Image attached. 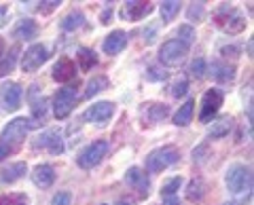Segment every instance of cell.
<instances>
[{
	"mask_svg": "<svg viewBox=\"0 0 254 205\" xmlns=\"http://www.w3.org/2000/svg\"><path fill=\"white\" fill-rule=\"evenodd\" d=\"M187 89H189V81H187V78H180V81L172 87V96L174 98H182L187 93Z\"/></svg>",
	"mask_w": 254,
	"mask_h": 205,
	"instance_id": "obj_37",
	"label": "cell"
},
{
	"mask_svg": "<svg viewBox=\"0 0 254 205\" xmlns=\"http://www.w3.org/2000/svg\"><path fill=\"white\" fill-rule=\"evenodd\" d=\"M187 55V47L178 43V41H168L161 45V51H159V59L163 61L165 66H178Z\"/></svg>",
	"mask_w": 254,
	"mask_h": 205,
	"instance_id": "obj_10",
	"label": "cell"
},
{
	"mask_svg": "<svg viewBox=\"0 0 254 205\" xmlns=\"http://www.w3.org/2000/svg\"><path fill=\"white\" fill-rule=\"evenodd\" d=\"M76 76V64L70 57H60L53 66V81L70 83Z\"/></svg>",
	"mask_w": 254,
	"mask_h": 205,
	"instance_id": "obj_14",
	"label": "cell"
},
{
	"mask_svg": "<svg viewBox=\"0 0 254 205\" xmlns=\"http://www.w3.org/2000/svg\"><path fill=\"white\" fill-rule=\"evenodd\" d=\"M229 205H233V203H229Z\"/></svg>",
	"mask_w": 254,
	"mask_h": 205,
	"instance_id": "obj_47",
	"label": "cell"
},
{
	"mask_svg": "<svg viewBox=\"0 0 254 205\" xmlns=\"http://www.w3.org/2000/svg\"><path fill=\"white\" fill-rule=\"evenodd\" d=\"M17 55H19V45H13L9 55L0 61V78H4L6 74H11L15 70V64H17Z\"/></svg>",
	"mask_w": 254,
	"mask_h": 205,
	"instance_id": "obj_24",
	"label": "cell"
},
{
	"mask_svg": "<svg viewBox=\"0 0 254 205\" xmlns=\"http://www.w3.org/2000/svg\"><path fill=\"white\" fill-rule=\"evenodd\" d=\"M115 205H131V203H127V201H119V203H115Z\"/></svg>",
	"mask_w": 254,
	"mask_h": 205,
	"instance_id": "obj_46",
	"label": "cell"
},
{
	"mask_svg": "<svg viewBox=\"0 0 254 205\" xmlns=\"http://www.w3.org/2000/svg\"><path fill=\"white\" fill-rule=\"evenodd\" d=\"M125 182L129 184L131 188H136V191H140V195H148V186H150V180L144 171H142L140 167H129L125 173Z\"/></svg>",
	"mask_w": 254,
	"mask_h": 205,
	"instance_id": "obj_16",
	"label": "cell"
},
{
	"mask_svg": "<svg viewBox=\"0 0 254 205\" xmlns=\"http://www.w3.org/2000/svg\"><path fill=\"white\" fill-rule=\"evenodd\" d=\"M110 17H113V9H106L104 13H102V23H108Z\"/></svg>",
	"mask_w": 254,
	"mask_h": 205,
	"instance_id": "obj_43",
	"label": "cell"
},
{
	"mask_svg": "<svg viewBox=\"0 0 254 205\" xmlns=\"http://www.w3.org/2000/svg\"><path fill=\"white\" fill-rule=\"evenodd\" d=\"M146 76H148V81H165V78H168V72H165V70H159L155 66H150Z\"/></svg>",
	"mask_w": 254,
	"mask_h": 205,
	"instance_id": "obj_38",
	"label": "cell"
},
{
	"mask_svg": "<svg viewBox=\"0 0 254 205\" xmlns=\"http://www.w3.org/2000/svg\"><path fill=\"white\" fill-rule=\"evenodd\" d=\"M178 159H180V153L176 146H161L146 156V169L153 173H159V171L168 169L170 165H174Z\"/></svg>",
	"mask_w": 254,
	"mask_h": 205,
	"instance_id": "obj_3",
	"label": "cell"
},
{
	"mask_svg": "<svg viewBox=\"0 0 254 205\" xmlns=\"http://www.w3.org/2000/svg\"><path fill=\"white\" fill-rule=\"evenodd\" d=\"M30 127H36V125L32 123V121H28V119H15V121H11V123L2 129L0 142H2V144H6V146H11L13 151H15V146L23 142V138H26V133L30 131Z\"/></svg>",
	"mask_w": 254,
	"mask_h": 205,
	"instance_id": "obj_4",
	"label": "cell"
},
{
	"mask_svg": "<svg viewBox=\"0 0 254 205\" xmlns=\"http://www.w3.org/2000/svg\"><path fill=\"white\" fill-rule=\"evenodd\" d=\"M47 148L51 154H62L64 153V138L58 129H47L34 140V148Z\"/></svg>",
	"mask_w": 254,
	"mask_h": 205,
	"instance_id": "obj_11",
	"label": "cell"
},
{
	"mask_svg": "<svg viewBox=\"0 0 254 205\" xmlns=\"http://www.w3.org/2000/svg\"><path fill=\"white\" fill-rule=\"evenodd\" d=\"M168 114H170V108L165 106V104H150V106H148V121H150V123L163 121Z\"/></svg>",
	"mask_w": 254,
	"mask_h": 205,
	"instance_id": "obj_30",
	"label": "cell"
},
{
	"mask_svg": "<svg viewBox=\"0 0 254 205\" xmlns=\"http://www.w3.org/2000/svg\"><path fill=\"white\" fill-rule=\"evenodd\" d=\"M115 114V104L113 102H98L85 110L83 119L89 121V123H95V125H106L110 121V116Z\"/></svg>",
	"mask_w": 254,
	"mask_h": 205,
	"instance_id": "obj_9",
	"label": "cell"
},
{
	"mask_svg": "<svg viewBox=\"0 0 254 205\" xmlns=\"http://www.w3.org/2000/svg\"><path fill=\"white\" fill-rule=\"evenodd\" d=\"M53 180H55V171L51 165H36L34 171H32V182H34L38 188H49L53 184Z\"/></svg>",
	"mask_w": 254,
	"mask_h": 205,
	"instance_id": "obj_18",
	"label": "cell"
},
{
	"mask_svg": "<svg viewBox=\"0 0 254 205\" xmlns=\"http://www.w3.org/2000/svg\"><path fill=\"white\" fill-rule=\"evenodd\" d=\"M13 153V148L11 146H6V144H2V142H0V161L4 159V156H9Z\"/></svg>",
	"mask_w": 254,
	"mask_h": 205,
	"instance_id": "obj_41",
	"label": "cell"
},
{
	"mask_svg": "<svg viewBox=\"0 0 254 205\" xmlns=\"http://www.w3.org/2000/svg\"><path fill=\"white\" fill-rule=\"evenodd\" d=\"M49 59V49H47L45 45H32L30 49L23 53V59H21V68L23 72H36L38 68H41L45 61Z\"/></svg>",
	"mask_w": 254,
	"mask_h": 205,
	"instance_id": "obj_7",
	"label": "cell"
},
{
	"mask_svg": "<svg viewBox=\"0 0 254 205\" xmlns=\"http://www.w3.org/2000/svg\"><path fill=\"white\" fill-rule=\"evenodd\" d=\"M45 6H41V9H38V11H41V13H49V11H53L55 9V6H58L60 2H58V0H51V2H43Z\"/></svg>",
	"mask_w": 254,
	"mask_h": 205,
	"instance_id": "obj_40",
	"label": "cell"
},
{
	"mask_svg": "<svg viewBox=\"0 0 254 205\" xmlns=\"http://www.w3.org/2000/svg\"><path fill=\"white\" fill-rule=\"evenodd\" d=\"M178 11H180V2H176V0H165V2H161V19H163V23H170L178 15Z\"/></svg>",
	"mask_w": 254,
	"mask_h": 205,
	"instance_id": "obj_29",
	"label": "cell"
},
{
	"mask_svg": "<svg viewBox=\"0 0 254 205\" xmlns=\"http://www.w3.org/2000/svg\"><path fill=\"white\" fill-rule=\"evenodd\" d=\"M108 89V78L104 74H98V76H93L89 83H87V91H85V98H93V96H98L100 91H104Z\"/></svg>",
	"mask_w": 254,
	"mask_h": 205,
	"instance_id": "obj_26",
	"label": "cell"
},
{
	"mask_svg": "<svg viewBox=\"0 0 254 205\" xmlns=\"http://www.w3.org/2000/svg\"><path fill=\"white\" fill-rule=\"evenodd\" d=\"M214 19H216V26L220 30H225L227 34H240L242 30L246 28V19L244 15L235 9V6H220V9L216 11V15H214Z\"/></svg>",
	"mask_w": 254,
	"mask_h": 205,
	"instance_id": "obj_1",
	"label": "cell"
},
{
	"mask_svg": "<svg viewBox=\"0 0 254 205\" xmlns=\"http://www.w3.org/2000/svg\"><path fill=\"white\" fill-rule=\"evenodd\" d=\"M203 195H205V184H203L201 178L193 180V182L187 186V199L189 201H201Z\"/></svg>",
	"mask_w": 254,
	"mask_h": 205,
	"instance_id": "obj_28",
	"label": "cell"
},
{
	"mask_svg": "<svg viewBox=\"0 0 254 205\" xmlns=\"http://www.w3.org/2000/svg\"><path fill=\"white\" fill-rule=\"evenodd\" d=\"M231 127H233V119H231V116H220L216 123H212L208 136L214 138V140H216V138H225V136H229Z\"/></svg>",
	"mask_w": 254,
	"mask_h": 205,
	"instance_id": "obj_21",
	"label": "cell"
},
{
	"mask_svg": "<svg viewBox=\"0 0 254 205\" xmlns=\"http://www.w3.org/2000/svg\"><path fill=\"white\" fill-rule=\"evenodd\" d=\"M189 72H190V76H195V78H201V76H205V72H208V68H205V61H203L201 57H199V59H195L193 64H190Z\"/></svg>",
	"mask_w": 254,
	"mask_h": 205,
	"instance_id": "obj_35",
	"label": "cell"
},
{
	"mask_svg": "<svg viewBox=\"0 0 254 205\" xmlns=\"http://www.w3.org/2000/svg\"><path fill=\"white\" fill-rule=\"evenodd\" d=\"M0 205H28V197L23 193L0 195Z\"/></svg>",
	"mask_w": 254,
	"mask_h": 205,
	"instance_id": "obj_31",
	"label": "cell"
},
{
	"mask_svg": "<svg viewBox=\"0 0 254 205\" xmlns=\"http://www.w3.org/2000/svg\"><path fill=\"white\" fill-rule=\"evenodd\" d=\"M220 53L225 55V57H229V55H231V57H235V55L240 53V51H237V47H222Z\"/></svg>",
	"mask_w": 254,
	"mask_h": 205,
	"instance_id": "obj_39",
	"label": "cell"
},
{
	"mask_svg": "<svg viewBox=\"0 0 254 205\" xmlns=\"http://www.w3.org/2000/svg\"><path fill=\"white\" fill-rule=\"evenodd\" d=\"M163 205H180V199H178V197H165Z\"/></svg>",
	"mask_w": 254,
	"mask_h": 205,
	"instance_id": "obj_42",
	"label": "cell"
},
{
	"mask_svg": "<svg viewBox=\"0 0 254 205\" xmlns=\"http://www.w3.org/2000/svg\"><path fill=\"white\" fill-rule=\"evenodd\" d=\"M193 110H195V100H187L185 106L178 108L176 116H174V125H178V127H187L193 119Z\"/></svg>",
	"mask_w": 254,
	"mask_h": 205,
	"instance_id": "obj_22",
	"label": "cell"
},
{
	"mask_svg": "<svg viewBox=\"0 0 254 205\" xmlns=\"http://www.w3.org/2000/svg\"><path fill=\"white\" fill-rule=\"evenodd\" d=\"M225 182L233 195L250 193L252 191V171L246 167V165H231L225 176Z\"/></svg>",
	"mask_w": 254,
	"mask_h": 205,
	"instance_id": "obj_2",
	"label": "cell"
},
{
	"mask_svg": "<svg viewBox=\"0 0 254 205\" xmlns=\"http://www.w3.org/2000/svg\"><path fill=\"white\" fill-rule=\"evenodd\" d=\"M74 104H76V89L74 87H64V89H60L53 98L55 119H66V116L72 112Z\"/></svg>",
	"mask_w": 254,
	"mask_h": 205,
	"instance_id": "obj_6",
	"label": "cell"
},
{
	"mask_svg": "<svg viewBox=\"0 0 254 205\" xmlns=\"http://www.w3.org/2000/svg\"><path fill=\"white\" fill-rule=\"evenodd\" d=\"M26 171H28L26 163H13V165H9V167L2 171L0 180H2L4 184H13V182H17V180H21L23 176H26Z\"/></svg>",
	"mask_w": 254,
	"mask_h": 205,
	"instance_id": "obj_20",
	"label": "cell"
},
{
	"mask_svg": "<svg viewBox=\"0 0 254 205\" xmlns=\"http://www.w3.org/2000/svg\"><path fill=\"white\" fill-rule=\"evenodd\" d=\"M30 106H32V123L38 125L41 121H45L47 116V100L41 91H38L36 85L30 87Z\"/></svg>",
	"mask_w": 254,
	"mask_h": 205,
	"instance_id": "obj_12",
	"label": "cell"
},
{
	"mask_svg": "<svg viewBox=\"0 0 254 205\" xmlns=\"http://www.w3.org/2000/svg\"><path fill=\"white\" fill-rule=\"evenodd\" d=\"M150 11H153V4H150V2H140V0H131V2H125L121 15H123V19L140 21V19H144Z\"/></svg>",
	"mask_w": 254,
	"mask_h": 205,
	"instance_id": "obj_15",
	"label": "cell"
},
{
	"mask_svg": "<svg viewBox=\"0 0 254 205\" xmlns=\"http://www.w3.org/2000/svg\"><path fill=\"white\" fill-rule=\"evenodd\" d=\"M76 59H78V68H81L83 72H89V70L98 64V55H95L93 49H81L76 55Z\"/></svg>",
	"mask_w": 254,
	"mask_h": 205,
	"instance_id": "obj_25",
	"label": "cell"
},
{
	"mask_svg": "<svg viewBox=\"0 0 254 205\" xmlns=\"http://www.w3.org/2000/svg\"><path fill=\"white\" fill-rule=\"evenodd\" d=\"M13 34H15V38H19V41H32V38H36V34H38V26H36V21H32V19H21L17 26H15Z\"/></svg>",
	"mask_w": 254,
	"mask_h": 205,
	"instance_id": "obj_19",
	"label": "cell"
},
{
	"mask_svg": "<svg viewBox=\"0 0 254 205\" xmlns=\"http://www.w3.org/2000/svg\"><path fill=\"white\" fill-rule=\"evenodd\" d=\"M110 144L106 140H95L93 144H89L85 148V151L81 153V156H78V165H81L83 169H93L95 165H100L102 159L106 156Z\"/></svg>",
	"mask_w": 254,
	"mask_h": 205,
	"instance_id": "obj_5",
	"label": "cell"
},
{
	"mask_svg": "<svg viewBox=\"0 0 254 205\" xmlns=\"http://www.w3.org/2000/svg\"><path fill=\"white\" fill-rule=\"evenodd\" d=\"M4 15H6V9L2 6V9H0V26H2V17H4Z\"/></svg>",
	"mask_w": 254,
	"mask_h": 205,
	"instance_id": "obj_45",
	"label": "cell"
},
{
	"mask_svg": "<svg viewBox=\"0 0 254 205\" xmlns=\"http://www.w3.org/2000/svg\"><path fill=\"white\" fill-rule=\"evenodd\" d=\"M180 184H182V178L180 176H176V178H172V180H168V182L163 184V188H161V193L165 195V197H172L174 193L180 188Z\"/></svg>",
	"mask_w": 254,
	"mask_h": 205,
	"instance_id": "obj_34",
	"label": "cell"
},
{
	"mask_svg": "<svg viewBox=\"0 0 254 205\" xmlns=\"http://www.w3.org/2000/svg\"><path fill=\"white\" fill-rule=\"evenodd\" d=\"M212 76L218 83H231L235 78V66L229 64H212Z\"/></svg>",
	"mask_w": 254,
	"mask_h": 205,
	"instance_id": "obj_23",
	"label": "cell"
},
{
	"mask_svg": "<svg viewBox=\"0 0 254 205\" xmlns=\"http://www.w3.org/2000/svg\"><path fill=\"white\" fill-rule=\"evenodd\" d=\"M203 2H193L190 4V9H189V13H187V17H189V21H201L203 19Z\"/></svg>",
	"mask_w": 254,
	"mask_h": 205,
	"instance_id": "obj_33",
	"label": "cell"
},
{
	"mask_svg": "<svg viewBox=\"0 0 254 205\" xmlns=\"http://www.w3.org/2000/svg\"><path fill=\"white\" fill-rule=\"evenodd\" d=\"M127 45V34L123 30H115V32H110L106 38H104V45H102V49H104L106 55H117L125 49Z\"/></svg>",
	"mask_w": 254,
	"mask_h": 205,
	"instance_id": "obj_17",
	"label": "cell"
},
{
	"mask_svg": "<svg viewBox=\"0 0 254 205\" xmlns=\"http://www.w3.org/2000/svg\"><path fill=\"white\" fill-rule=\"evenodd\" d=\"M178 43H182L189 49V45L195 41V30L190 28V26H180L178 28V38H176Z\"/></svg>",
	"mask_w": 254,
	"mask_h": 205,
	"instance_id": "obj_32",
	"label": "cell"
},
{
	"mask_svg": "<svg viewBox=\"0 0 254 205\" xmlns=\"http://www.w3.org/2000/svg\"><path fill=\"white\" fill-rule=\"evenodd\" d=\"M83 23H85V15L81 11H72V13H68L66 17L62 19V30H66V32H72V30L81 28Z\"/></svg>",
	"mask_w": 254,
	"mask_h": 205,
	"instance_id": "obj_27",
	"label": "cell"
},
{
	"mask_svg": "<svg viewBox=\"0 0 254 205\" xmlns=\"http://www.w3.org/2000/svg\"><path fill=\"white\" fill-rule=\"evenodd\" d=\"M222 91L220 89H208L203 93V100H201V114H199V121L201 123H210L216 112L222 106Z\"/></svg>",
	"mask_w": 254,
	"mask_h": 205,
	"instance_id": "obj_8",
	"label": "cell"
},
{
	"mask_svg": "<svg viewBox=\"0 0 254 205\" xmlns=\"http://www.w3.org/2000/svg\"><path fill=\"white\" fill-rule=\"evenodd\" d=\"M4 49H6V45H4V38L0 36V57H2V55H4Z\"/></svg>",
	"mask_w": 254,
	"mask_h": 205,
	"instance_id": "obj_44",
	"label": "cell"
},
{
	"mask_svg": "<svg viewBox=\"0 0 254 205\" xmlns=\"http://www.w3.org/2000/svg\"><path fill=\"white\" fill-rule=\"evenodd\" d=\"M70 203H72V195L68 191H60L58 195H53V199H51V205H70Z\"/></svg>",
	"mask_w": 254,
	"mask_h": 205,
	"instance_id": "obj_36",
	"label": "cell"
},
{
	"mask_svg": "<svg viewBox=\"0 0 254 205\" xmlns=\"http://www.w3.org/2000/svg\"><path fill=\"white\" fill-rule=\"evenodd\" d=\"M2 89V100H4V108L9 112H15L21 106V98H23V89L19 83H6L0 87Z\"/></svg>",
	"mask_w": 254,
	"mask_h": 205,
	"instance_id": "obj_13",
	"label": "cell"
}]
</instances>
